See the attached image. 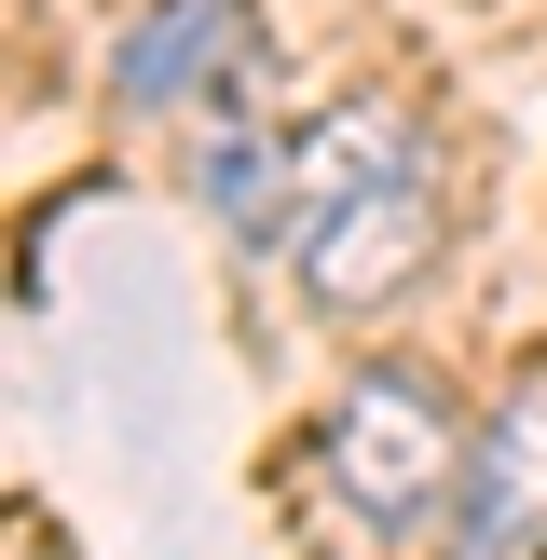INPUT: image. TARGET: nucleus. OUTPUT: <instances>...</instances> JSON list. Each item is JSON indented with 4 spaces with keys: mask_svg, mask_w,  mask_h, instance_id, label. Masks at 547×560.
<instances>
[{
    "mask_svg": "<svg viewBox=\"0 0 547 560\" xmlns=\"http://www.w3.org/2000/svg\"><path fill=\"white\" fill-rule=\"evenodd\" d=\"M206 191H219V219H233L246 246H274V260L328 301V315H370V301H397L410 273L438 260V151H424V124L383 109V96L315 109L301 137H219Z\"/></svg>",
    "mask_w": 547,
    "mask_h": 560,
    "instance_id": "obj_1",
    "label": "nucleus"
},
{
    "mask_svg": "<svg viewBox=\"0 0 547 560\" xmlns=\"http://www.w3.org/2000/svg\"><path fill=\"white\" fill-rule=\"evenodd\" d=\"M465 452H479V438L452 424V397H438L424 370H356L342 397H328V424H315V479L342 492V520L383 534V547H410L465 492Z\"/></svg>",
    "mask_w": 547,
    "mask_h": 560,
    "instance_id": "obj_2",
    "label": "nucleus"
},
{
    "mask_svg": "<svg viewBox=\"0 0 547 560\" xmlns=\"http://www.w3.org/2000/svg\"><path fill=\"white\" fill-rule=\"evenodd\" d=\"M124 109H219L260 82V0H151L124 27Z\"/></svg>",
    "mask_w": 547,
    "mask_h": 560,
    "instance_id": "obj_3",
    "label": "nucleus"
},
{
    "mask_svg": "<svg viewBox=\"0 0 547 560\" xmlns=\"http://www.w3.org/2000/svg\"><path fill=\"white\" fill-rule=\"evenodd\" d=\"M534 534H547V383H520V397L479 424V452H465L452 560H520Z\"/></svg>",
    "mask_w": 547,
    "mask_h": 560,
    "instance_id": "obj_4",
    "label": "nucleus"
}]
</instances>
